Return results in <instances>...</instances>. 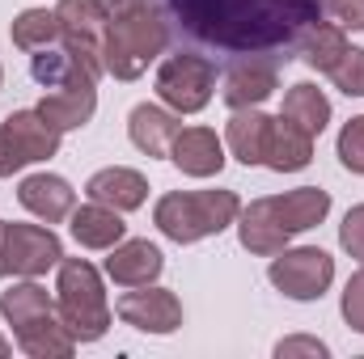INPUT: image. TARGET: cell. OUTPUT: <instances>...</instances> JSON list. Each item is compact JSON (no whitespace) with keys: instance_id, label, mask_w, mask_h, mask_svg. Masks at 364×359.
Instances as JSON below:
<instances>
[{"instance_id":"7c38bea8","label":"cell","mask_w":364,"mask_h":359,"mask_svg":"<svg viewBox=\"0 0 364 359\" xmlns=\"http://www.w3.org/2000/svg\"><path fill=\"white\" fill-rule=\"evenodd\" d=\"M170 161L186 178H216L225 170V140L212 127H182L174 136Z\"/></svg>"},{"instance_id":"d6986e66","label":"cell","mask_w":364,"mask_h":359,"mask_svg":"<svg viewBox=\"0 0 364 359\" xmlns=\"http://www.w3.org/2000/svg\"><path fill=\"white\" fill-rule=\"evenodd\" d=\"M267 136H272V118H267L259 106H246V110H233L229 131H225V144H229V153H233L242 165H263V157H267Z\"/></svg>"},{"instance_id":"1f68e13d","label":"cell","mask_w":364,"mask_h":359,"mask_svg":"<svg viewBox=\"0 0 364 359\" xmlns=\"http://www.w3.org/2000/svg\"><path fill=\"white\" fill-rule=\"evenodd\" d=\"M322 9L335 17V26H343V30H364V0H326Z\"/></svg>"},{"instance_id":"484cf974","label":"cell","mask_w":364,"mask_h":359,"mask_svg":"<svg viewBox=\"0 0 364 359\" xmlns=\"http://www.w3.org/2000/svg\"><path fill=\"white\" fill-rule=\"evenodd\" d=\"M0 313H4V321H9L13 330H21V326H30L34 317L55 313V300L47 296V287H43V283L21 279V283H13V287L0 296Z\"/></svg>"},{"instance_id":"4316f807","label":"cell","mask_w":364,"mask_h":359,"mask_svg":"<svg viewBox=\"0 0 364 359\" xmlns=\"http://www.w3.org/2000/svg\"><path fill=\"white\" fill-rule=\"evenodd\" d=\"M9 38L13 47L21 51H43V47H55L60 43V17L55 9H21L9 26Z\"/></svg>"},{"instance_id":"4dcf8cb0","label":"cell","mask_w":364,"mask_h":359,"mask_svg":"<svg viewBox=\"0 0 364 359\" xmlns=\"http://www.w3.org/2000/svg\"><path fill=\"white\" fill-rule=\"evenodd\" d=\"M339 245H343L352 258L364 263V203H356V207L343 216V224H339Z\"/></svg>"},{"instance_id":"ac0fdd59","label":"cell","mask_w":364,"mask_h":359,"mask_svg":"<svg viewBox=\"0 0 364 359\" xmlns=\"http://www.w3.org/2000/svg\"><path fill=\"white\" fill-rule=\"evenodd\" d=\"M73 224V237H77V245H85V250H114L123 237H127V224H123V211H114V207H106V203H85V207H73V216H68Z\"/></svg>"},{"instance_id":"cb8c5ba5","label":"cell","mask_w":364,"mask_h":359,"mask_svg":"<svg viewBox=\"0 0 364 359\" xmlns=\"http://www.w3.org/2000/svg\"><path fill=\"white\" fill-rule=\"evenodd\" d=\"M352 43H348V34H343V26H326V21H314L309 30H305V38L296 43V55L314 68V72H331L339 60H343V51H348Z\"/></svg>"},{"instance_id":"4fadbf2b","label":"cell","mask_w":364,"mask_h":359,"mask_svg":"<svg viewBox=\"0 0 364 359\" xmlns=\"http://www.w3.org/2000/svg\"><path fill=\"white\" fill-rule=\"evenodd\" d=\"M17 203L30 216H38L43 224H60V220L73 216L77 190L60 178V174H30V178H21V186H17Z\"/></svg>"},{"instance_id":"8fae6325","label":"cell","mask_w":364,"mask_h":359,"mask_svg":"<svg viewBox=\"0 0 364 359\" xmlns=\"http://www.w3.org/2000/svg\"><path fill=\"white\" fill-rule=\"evenodd\" d=\"M93 85H97V81H93L90 72H77L73 81H64V85H55V89L43 93L38 114H43L60 136L85 127L93 118V110H97V89H93Z\"/></svg>"},{"instance_id":"e0dca14e","label":"cell","mask_w":364,"mask_h":359,"mask_svg":"<svg viewBox=\"0 0 364 359\" xmlns=\"http://www.w3.org/2000/svg\"><path fill=\"white\" fill-rule=\"evenodd\" d=\"M85 194H90L93 203L114 207V211H136V207H144V199H149V182H144V174H136V170L110 165V170H97V174L85 182Z\"/></svg>"},{"instance_id":"5bb4252c","label":"cell","mask_w":364,"mask_h":359,"mask_svg":"<svg viewBox=\"0 0 364 359\" xmlns=\"http://www.w3.org/2000/svg\"><path fill=\"white\" fill-rule=\"evenodd\" d=\"M279 89V72H275L272 60H259V55H250V60H242V64H233L229 68V77H225V106L229 110H246V106H263L272 93Z\"/></svg>"},{"instance_id":"8d00e7d4","label":"cell","mask_w":364,"mask_h":359,"mask_svg":"<svg viewBox=\"0 0 364 359\" xmlns=\"http://www.w3.org/2000/svg\"><path fill=\"white\" fill-rule=\"evenodd\" d=\"M9 351H13V343H9V338H4V334H0V359L9 355Z\"/></svg>"},{"instance_id":"8992f818","label":"cell","mask_w":364,"mask_h":359,"mask_svg":"<svg viewBox=\"0 0 364 359\" xmlns=\"http://www.w3.org/2000/svg\"><path fill=\"white\" fill-rule=\"evenodd\" d=\"M216 93V64L208 55L178 51L157 68V97L174 114H199Z\"/></svg>"},{"instance_id":"603a6c76","label":"cell","mask_w":364,"mask_h":359,"mask_svg":"<svg viewBox=\"0 0 364 359\" xmlns=\"http://www.w3.org/2000/svg\"><path fill=\"white\" fill-rule=\"evenodd\" d=\"M279 118H288V123H296L305 136H322L326 131V123H331V97L318 89V85H309V81H301V85H292V89L284 93V106H279Z\"/></svg>"},{"instance_id":"7a4b0ae2","label":"cell","mask_w":364,"mask_h":359,"mask_svg":"<svg viewBox=\"0 0 364 359\" xmlns=\"http://www.w3.org/2000/svg\"><path fill=\"white\" fill-rule=\"evenodd\" d=\"M166 47H170V26H166V17L149 0V4L110 13L106 43H102V60H106V72L114 81H136V77L149 72V64Z\"/></svg>"},{"instance_id":"83f0119b","label":"cell","mask_w":364,"mask_h":359,"mask_svg":"<svg viewBox=\"0 0 364 359\" xmlns=\"http://www.w3.org/2000/svg\"><path fill=\"white\" fill-rule=\"evenodd\" d=\"M335 81V89L348 93V97H364V47H348L343 60L326 72Z\"/></svg>"},{"instance_id":"5b68a950","label":"cell","mask_w":364,"mask_h":359,"mask_svg":"<svg viewBox=\"0 0 364 359\" xmlns=\"http://www.w3.org/2000/svg\"><path fill=\"white\" fill-rule=\"evenodd\" d=\"M55 17H60V47H64L90 77H102V72H106L102 43H106L110 9H106L102 0H60V4H55Z\"/></svg>"},{"instance_id":"836d02e7","label":"cell","mask_w":364,"mask_h":359,"mask_svg":"<svg viewBox=\"0 0 364 359\" xmlns=\"http://www.w3.org/2000/svg\"><path fill=\"white\" fill-rule=\"evenodd\" d=\"M275 355L288 359V355H326V343H318V338H284L279 347H275Z\"/></svg>"},{"instance_id":"9a60e30c","label":"cell","mask_w":364,"mask_h":359,"mask_svg":"<svg viewBox=\"0 0 364 359\" xmlns=\"http://www.w3.org/2000/svg\"><path fill=\"white\" fill-rule=\"evenodd\" d=\"M178 131H182L178 114H174V110H161V106H153V101H144V106H136V110L127 114V136H132V144H136L144 157H170Z\"/></svg>"},{"instance_id":"e575fe53","label":"cell","mask_w":364,"mask_h":359,"mask_svg":"<svg viewBox=\"0 0 364 359\" xmlns=\"http://www.w3.org/2000/svg\"><path fill=\"white\" fill-rule=\"evenodd\" d=\"M110 13H119V9H136V4H149V0H102Z\"/></svg>"},{"instance_id":"d590c367","label":"cell","mask_w":364,"mask_h":359,"mask_svg":"<svg viewBox=\"0 0 364 359\" xmlns=\"http://www.w3.org/2000/svg\"><path fill=\"white\" fill-rule=\"evenodd\" d=\"M0 275H9L4 270V220H0Z\"/></svg>"},{"instance_id":"52a82bcc","label":"cell","mask_w":364,"mask_h":359,"mask_svg":"<svg viewBox=\"0 0 364 359\" xmlns=\"http://www.w3.org/2000/svg\"><path fill=\"white\" fill-rule=\"evenodd\" d=\"M267 275L288 300H322V292L335 283V258L326 250H318V245L279 250Z\"/></svg>"},{"instance_id":"74e56055","label":"cell","mask_w":364,"mask_h":359,"mask_svg":"<svg viewBox=\"0 0 364 359\" xmlns=\"http://www.w3.org/2000/svg\"><path fill=\"white\" fill-rule=\"evenodd\" d=\"M0 81H4V68H0Z\"/></svg>"},{"instance_id":"3957f363","label":"cell","mask_w":364,"mask_h":359,"mask_svg":"<svg viewBox=\"0 0 364 359\" xmlns=\"http://www.w3.org/2000/svg\"><path fill=\"white\" fill-rule=\"evenodd\" d=\"M242 211V199L233 190H170L157 199L153 207V224L178 241V245H195L203 237L225 233Z\"/></svg>"},{"instance_id":"ba28073f","label":"cell","mask_w":364,"mask_h":359,"mask_svg":"<svg viewBox=\"0 0 364 359\" xmlns=\"http://www.w3.org/2000/svg\"><path fill=\"white\" fill-rule=\"evenodd\" d=\"M64 263V245L51 224H4V270L21 279H38Z\"/></svg>"},{"instance_id":"7402d4cb","label":"cell","mask_w":364,"mask_h":359,"mask_svg":"<svg viewBox=\"0 0 364 359\" xmlns=\"http://www.w3.org/2000/svg\"><path fill=\"white\" fill-rule=\"evenodd\" d=\"M0 127L13 136L17 148L30 157V165H34V161H51V157L60 153V131H55L38 110H13Z\"/></svg>"},{"instance_id":"44dd1931","label":"cell","mask_w":364,"mask_h":359,"mask_svg":"<svg viewBox=\"0 0 364 359\" xmlns=\"http://www.w3.org/2000/svg\"><path fill=\"white\" fill-rule=\"evenodd\" d=\"M314 161V136H305L296 123L288 118H272V136H267V157L263 165L275 174H296Z\"/></svg>"},{"instance_id":"2e32d148","label":"cell","mask_w":364,"mask_h":359,"mask_svg":"<svg viewBox=\"0 0 364 359\" xmlns=\"http://www.w3.org/2000/svg\"><path fill=\"white\" fill-rule=\"evenodd\" d=\"M161 267H166V258H161V250L153 241H127V237L106 258V275L119 287H144V283H153L161 275Z\"/></svg>"},{"instance_id":"f1b7e54d","label":"cell","mask_w":364,"mask_h":359,"mask_svg":"<svg viewBox=\"0 0 364 359\" xmlns=\"http://www.w3.org/2000/svg\"><path fill=\"white\" fill-rule=\"evenodd\" d=\"M339 161H343V170H352V174H364V114L360 118H352V123H343V131H339Z\"/></svg>"},{"instance_id":"d4e9b609","label":"cell","mask_w":364,"mask_h":359,"mask_svg":"<svg viewBox=\"0 0 364 359\" xmlns=\"http://www.w3.org/2000/svg\"><path fill=\"white\" fill-rule=\"evenodd\" d=\"M237 237H242V245H246L250 254H263V258H275L279 250H288V233L275 228L272 216L263 211L259 199L237 211Z\"/></svg>"},{"instance_id":"9c48e42d","label":"cell","mask_w":364,"mask_h":359,"mask_svg":"<svg viewBox=\"0 0 364 359\" xmlns=\"http://www.w3.org/2000/svg\"><path fill=\"white\" fill-rule=\"evenodd\" d=\"M114 313H119V321H127L140 334H174L182 326V300L170 287H153V283L119 296Z\"/></svg>"},{"instance_id":"30bf717a","label":"cell","mask_w":364,"mask_h":359,"mask_svg":"<svg viewBox=\"0 0 364 359\" xmlns=\"http://www.w3.org/2000/svg\"><path fill=\"white\" fill-rule=\"evenodd\" d=\"M259 203H263V211L272 216V224L279 233L296 237V233H309V228H318V224L326 220V211H331V190H322V186H296V190H288V194H267V199H259Z\"/></svg>"},{"instance_id":"ffe728a7","label":"cell","mask_w":364,"mask_h":359,"mask_svg":"<svg viewBox=\"0 0 364 359\" xmlns=\"http://www.w3.org/2000/svg\"><path fill=\"white\" fill-rule=\"evenodd\" d=\"M13 338H17V347H21L30 359H68L73 351H77V338L68 334V326L60 321V313L34 317L30 326L13 330Z\"/></svg>"},{"instance_id":"f546056e","label":"cell","mask_w":364,"mask_h":359,"mask_svg":"<svg viewBox=\"0 0 364 359\" xmlns=\"http://www.w3.org/2000/svg\"><path fill=\"white\" fill-rule=\"evenodd\" d=\"M343 321L356 330V334H364V267L348 279V287H343Z\"/></svg>"},{"instance_id":"d6a6232c","label":"cell","mask_w":364,"mask_h":359,"mask_svg":"<svg viewBox=\"0 0 364 359\" xmlns=\"http://www.w3.org/2000/svg\"><path fill=\"white\" fill-rule=\"evenodd\" d=\"M26 165H30V157L13 144V136L0 127V178H13V174H17V170H26Z\"/></svg>"},{"instance_id":"277c9868","label":"cell","mask_w":364,"mask_h":359,"mask_svg":"<svg viewBox=\"0 0 364 359\" xmlns=\"http://www.w3.org/2000/svg\"><path fill=\"white\" fill-rule=\"evenodd\" d=\"M55 313L68 326V334L77 343H97L110 330V304H106V287L93 263L85 258H64L60 279H55Z\"/></svg>"},{"instance_id":"6da1fadb","label":"cell","mask_w":364,"mask_h":359,"mask_svg":"<svg viewBox=\"0 0 364 359\" xmlns=\"http://www.w3.org/2000/svg\"><path fill=\"white\" fill-rule=\"evenodd\" d=\"M166 4L191 38L237 55L296 51V43L322 13L318 0H166Z\"/></svg>"}]
</instances>
